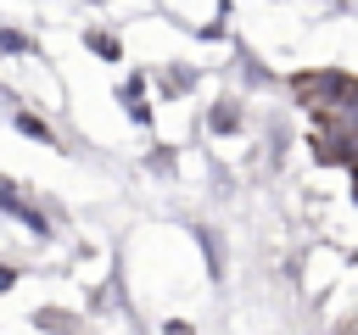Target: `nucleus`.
I'll use <instances>...</instances> for the list:
<instances>
[{
  "label": "nucleus",
  "instance_id": "obj_5",
  "mask_svg": "<svg viewBox=\"0 0 358 335\" xmlns=\"http://www.w3.org/2000/svg\"><path fill=\"white\" fill-rule=\"evenodd\" d=\"M11 285H17V268H11V262H0V290H11Z\"/></svg>",
  "mask_w": 358,
  "mask_h": 335
},
{
  "label": "nucleus",
  "instance_id": "obj_2",
  "mask_svg": "<svg viewBox=\"0 0 358 335\" xmlns=\"http://www.w3.org/2000/svg\"><path fill=\"white\" fill-rule=\"evenodd\" d=\"M11 123H17L28 140H45V145H56V134H50V123H45V117H34V112H17Z\"/></svg>",
  "mask_w": 358,
  "mask_h": 335
},
{
  "label": "nucleus",
  "instance_id": "obj_1",
  "mask_svg": "<svg viewBox=\"0 0 358 335\" xmlns=\"http://www.w3.org/2000/svg\"><path fill=\"white\" fill-rule=\"evenodd\" d=\"M0 207H6L11 218H22L28 229H39V234H45V212H39L34 201H22V190H17L11 179H0Z\"/></svg>",
  "mask_w": 358,
  "mask_h": 335
},
{
  "label": "nucleus",
  "instance_id": "obj_3",
  "mask_svg": "<svg viewBox=\"0 0 358 335\" xmlns=\"http://www.w3.org/2000/svg\"><path fill=\"white\" fill-rule=\"evenodd\" d=\"M84 45L101 50V56H117V39H106V34H84Z\"/></svg>",
  "mask_w": 358,
  "mask_h": 335
},
{
  "label": "nucleus",
  "instance_id": "obj_4",
  "mask_svg": "<svg viewBox=\"0 0 358 335\" xmlns=\"http://www.w3.org/2000/svg\"><path fill=\"white\" fill-rule=\"evenodd\" d=\"M0 50H28V39H22V34H11V28H0Z\"/></svg>",
  "mask_w": 358,
  "mask_h": 335
}]
</instances>
